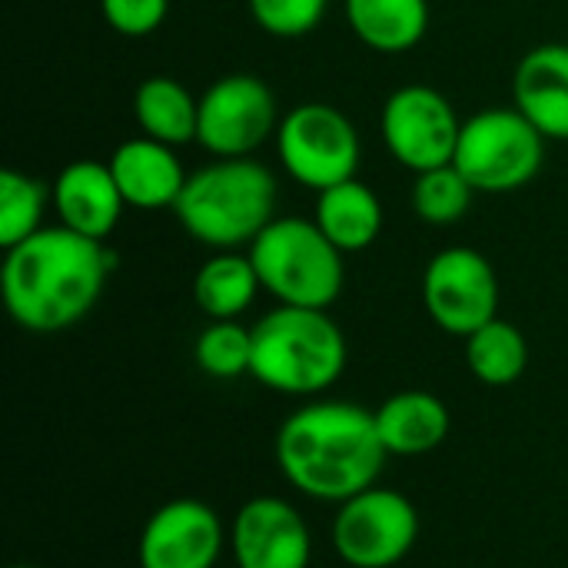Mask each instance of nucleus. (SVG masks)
Masks as SVG:
<instances>
[{"mask_svg":"<svg viewBox=\"0 0 568 568\" xmlns=\"http://www.w3.org/2000/svg\"><path fill=\"white\" fill-rule=\"evenodd\" d=\"M113 256L100 240L43 226L3 250L0 293L7 316L37 336L63 333L90 316L110 280Z\"/></svg>","mask_w":568,"mask_h":568,"instance_id":"nucleus-1","label":"nucleus"},{"mask_svg":"<svg viewBox=\"0 0 568 568\" xmlns=\"http://www.w3.org/2000/svg\"><path fill=\"white\" fill-rule=\"evenodd\" d=\"M273 453L283 479L300 496L336 506L376 486L389 456L376 413L343 399H316L286 416Z\"/></svg>","mask_w":568,"mask_h":568,"instance_id":"nucleus-2","label":"nucleus"},{"mask_svg":"<svg viewBox=\"0 0 568 568\" xmlns=\"http://www.w3.org/2000/svg\"><path fill=\"white\" fill-rule=\"evenodd\" d=\"M276 176L253 156L213 160L186 176L173 206L190 240L220 250H250V243L276 220Z\"/></svg>","mask_w":568,"mask_h":568,"instance_id":"nucleus-3","label":"nucleus"},{"mask_svg":"<svg viewBox=\"0 0 568 568\" xmlns=\"http://www.w3.org/2000/svg\"><path fill=\"white\" fill-rule=\"evenodd\" d=\"M349 363L346 333L326 310L276 306L253 326L250 376L280 396L313 399L339 383Z\"/></svg>","mask_w":568,"mask_h":568,"instance_id":"nucleus-4","label":"nucleus"},{"mask_svg":"<svg viewBox=\"0 0 568 568\" xmlns=\"http://www.w3.org/2000/svg\"><path fill=\"white\" fill-rule=\"evenodd\" d=\"M250 260L280 306L329 310L346 286V253L303 216H276L253 243Z\"/></svg>","mask_w":568,"mask_h":568,"instance_id":"nucleus-5","label":"nucleus"},{"mask_svg":"<svg viewBox=\"0 0 568 568\" xmlns=\"http://www.w3.org/2000/svg\"><path fill=\"white\" fill-rule=\"evenodd\" d=\"M453 163L476 193H516L539 176L546 136L516 106H489L463 120Z\"/></svg>","mask_w":568,"mask_h":568,"instance_id":"nucleus-6","label":"nucleus"},{"mask_svg":"<svg viewBox=\"0 0 568 568\" xmlns=\"http://www.w3.org/2000/svg\"><path fill=\"white\" fill-rule=\"evenodd\" d=\"M273 146L286 176L313 193L353 180L363 160L356 123L339 106L320 100L300 103L283 113Z\"/></svg>","mask_w":568,"mask_h":568,"instance_id":"nucleus-7","label":"nucleus"},{"mask_svg":"<svg viewBox=\"0 0 568 568\" xmlns=\"http://www.w3.org/2000/svg\"><path fill=\"white\" fill-rule=\"evenodd\" d=\"M329 542L349 568H393L419 542V513L403 493L369 486L339 503Z\"/></svg>","mask_w":568,"mask_h":568,"instance_id":"nucleus-8","label":"nucleus"},{"mask_svg":"<svg viewBox=\"0 0 568 568\" xmlns=\"http://www.w3.org/2000/svg\"><path fill=\"white\" fill-rule=\"evenodd\" d=\"M276 93L256 73H226L200 93L196 143L213 160L253 156L280 130Z\"/></svg>","mask_w":568,"mask_h":568,"instance_id":"nucleus-9","label":"nucleus"},{"mask_svg":"<svg viewBox=\"0 0 568 568\" xmlns=\"http://www.w3.org/2000/svg\"><path fill=\"white\" fill-rule=\"evenodd\" d=\"M379 133L399 166L426 173L453 163L463 133V116L456 113L453 100L436 87L406 83L386 97L379 113Z\"/></svg>","mask_w":568,"mask_h":568,"instance_id":"nucleus-10","label":"nucleus"},{"mask_svg":"<svg viewBox=\"0 0 568 568\" xmlns=\"http://www.w3.org/2000/svg\"><path fill=\"white\" fill-rule=\"evenodd\" d=\"M423 306L449 336H473L499 316L496 266L473 246L439 250L423 273Z\"/></svg>","mask_w":568,"mask_h":568,"instance_id":"nucleus-11","label":"nucleus"},{"mask_svg":"<svg viewBox=\"0 0 568 568\" xmlns=\"http://www.w3.org/2000/svg\"><path fill=\"white\" fill-rule=\"evenodd\" d=\"M230 532L203 499H170L143 526L136 562L140 568H216Z\"/></svg>","mask_w":568,"mask_h":568,"instance_id":"nucleus-12","label":"nucleus"},{"mask_svg":"<svg viewBox=\"0 0 568 568\" xmlns=\"http://www.w3.org/2000/svg\"><path fill=\"white\" fill-rule=\"evenodd\" d=\"M236 568H310L313 532L303 513L280 496H253L230 526Z\"/></svg>","mask_w":568,"mask_h":568,"instance_id":"nucleus-13","label":"nucleus"},{"mask_svg":"<svg viewBox=\"0 0 568 568\" xmlns=\"http://www.w3.org/2000/svg\"><path fill=\"white\" fill-rule=\"evenodd\" d=\"M50 200H53V213L60 226L83 233L90 240H100V243L113 236L126 210V200L113 180V170L103 160L67 163L50 186Z\"/></svg>","mask_w":568,"mask_h":568,"instance_id":"nucleus-14","label":"nucleus"},{"mask_svg":"<svg viewBox=\"0 0 568 568\" xmlns=\"http://www.w3.org/2000/svg\"><path fill=\"white\" fill-rule=\"evenodd\" d=\"M110 170L113 180L133 210H173L183 186H186V170L183 160L176 156V146H166L153 136H130L110 153Z\"/></svg>","mask_w":568,"mask_h":568,"instance_id":"nucleus-15","label":"nucleus"},{"mask_svg":"<svg viewBox=\"0 0 568 568\" xmlns=\"http://www.w3.org/2000/svg\"><path fill=\"white\" fill-rule=\"evenodd\" d=\"M513 106L546 140L568 143V43H539L519 60Z\"/></svg>","mask_w":568,"mask_h":568,"instance_id":"nucleus-16","label":"nucleus"},{"mask_svg":"<svg viewBox=\"0 0 568 568\" xmlns=\"http://www.w3.org/2000/svg\"><path fill=\"white\" fill-rule=\"evenodd\" d=\"M376 429L389 456H426L439 449L453 429V416L436 393L403 389L376 409Z\"/></svg>","mask_w":568,"mask_h":568,"instance_id":"nucleus-17","label":"nucleus"},{"mask_svg":"<svg viewBox=\"0 0 568 568\" xmlns=\"http://www.w3.org/2000/svg\"><path fill=\"white\" fill-rule=\"evenodd\" d=\"M313 220L333 240V246L349 256V253L369 250L379 240L386 213H383V200L373 193V186H366L359 176H353V180H343V183L316 193Z\"/></svg>","mask_w":568,"mask_h":568,"instance_id":"nucleus-18","label":"nucleus"},{"mask_svg":"<svg viewBox=\"0 0 568 568\" xmlns=\"http://www.w3.org/2000/svg\"><path fill=\"white\" fill-rule=\"evenodd\" d=\"M346 23L373 53H409L429 33V0H346Z\"/></svg>","mask_w":568,"mask_h":568,"instance_id":"nucleus-19","label":"nucleus"},{"mask_svg":"<svg viewBox=\"0 0 568 568\" xmlns=\"http://www.w3.org/2000/svg\"><path fill=\"white\" fill-rule=\"evenodd\" d=\"M263 283L246 250H220L206 256L193 276V300L210 320H240Z\"/></svg>","mask_w":568,"mask_h":568,"instance_id":"nucleus-20","label":"nucleus"},{"mask_svg":"<svg viewBox=\"0 0 568 568\" xmlns=\"http://www.w3.org/2000/svg\"><path fill=\"white\" fill-rule=\"evenodd\" d=\"M133 116L143 136H153L166 146H183L196 140L200 97H193L176 77L156 73L136 87Z\"/></svg>","mask_w":568,"mask_h":568,"instance_id":"nucleus-21","label":"nucleus"},{"mask_svg":"<svg viewBox=\"0 0 568 568\" xmlns=\"http://www.w3.org/2000/svg\"><path fill=\"white\" fill-rule=\"evenodd\" d=\"M466 366L486 386H513L529 366V339L509 320H493L466 336Z\"/></svg>","mask_w":568,"mask_h":568,"instance_id":"nucleus-22","label":"nucleus"},{"mask_svg":"<svg viewBox=\"0 0 568 568\" xmlns=\"http://www.w3.org/2000/svg\"><path fill=\"white\" fill-rule=\"evenodd\" d=\"M476 200L473 183L463 176L456 163L416 173L413 183V213L429 226H453L459 223Z\"/></svg>","mask_w":568,"mask_h":568,"instance_id":"nucleus-23","label":"nucleus"},{"mask_svg":"<svg viewBox=\"0 0 568 568\" xmlns=\"http://www.w3.org/2000/svg\"><path fill=\"white\" fill-rule=\"evenodd\" d=\"M50 190L20 173V170H3L0 173V246L10 250L43 230V213H47Z\"/></svg>","mask_w":568,"mask_h":568,"instance_id":"nucleus-24","label":"nucleus"},{"mask_svg":"<svg viewBox=\"0 0 568 568\" xmlns=\"http://www.w3.org/2000/svg\"><path fill=\"white\" fill-rule=\"evenodd\" d=\"M196 366L210 379H240L253 366V326L240 320H210L193 346Z\"/></svg>","mask_w":568,"mask_h":568,"instance_id":"nucleus-25","label":"nucleus"},{"mask_svg":"<svg viewBox=\"0 0 568 568\" xmlns=\"http://www.w3.org/2000/svg\"><path fill=\"white\" fill-rule=\"evenodd\" d=\"M329 10V0H250L253 23L280 40H296L313 33Z\"/></svg>","mask_w":568,"mask_h":568,"instance_id":"nucleus-26","label":"nucleus"},{"mask_svg":"<svg viewBox=\"0 0 568 568\" xmlns=\"http://www.w3.org/2000/svg\"><path fill=\"white\" fill-rule=\"evenodd\" d=\"M100 13L120 37H150L166 23L170 0H100Z\"/></svg>","mask_w":568,"mask_h":568,"instance_id":"nucleus-27","label":"nucleus"},{"mask_svg":"<svg viewBox=\"0 0 568 568\" xmlns=\"http://www.w3.org/2000/svg\"><path fill=\"white\" fill-rule=\"evenodd\" d=\"M10 568H37V566H10Z\"/></svg>","mask_w":568,"mask_h":568,"instance_id":"nucleus-28","label":"nucleus"}]
</instances>
